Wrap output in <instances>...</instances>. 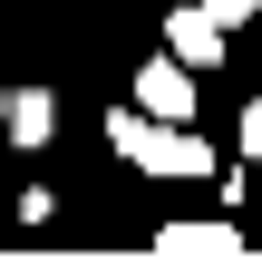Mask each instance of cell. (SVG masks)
<instances>
[{"mask_svg":"<svg viewBox=\"0 0 262 262\" xmlns=\"http://www.w3.org/2000/svg\"><path fill=\"white\" fill-rule=\"evenodd\" d=\"M224 39H233V29H224L204 0H175V10H165V58H185V68H214V58H224Z\"/></svg>","mask_w":262,"mask_h":262,"instance_id":"2","label":"cell"},{"mask_svg":"<svg viewBox=\"0 0 262 262\" xmlns=\"http://www.w3.org/2000/svg\"><path fill=\"white\" fill-rule=\"evenodd\" d=\"M136 107H146V117H175V126H194V68H185V58H156V68H136Z\"/></svg>","mask_w":262,"mask_h":262,"instance_id":"3","label":"cell"},{"mask_svg":"<svg viewBox=\"0 0 262 262\" xmlns=\"http://www.w3.org/2000/svg\"><path fill=\"white\" fill-rule=\"evenodd\" d=\"M0 97H10V88H0Z\"/></svg>","mask_w":262,"mask_h":262,"instance_id":"8","label":"cell"},{"mask_svg":"<svg viewBox=\"0 0 262 262\" xmlns=\"http://www.w3.org/2000/svg\"><path fill=\"white\" fill-rule=\"evenodd\" d=\"M156 253L165 262H224V253H243V233L214 224V214H204V224H156Z\"/></svg>","mask_w":262,"mask_h":262,"instance_id":"4","label":"cell"},{"mask_svg":"<svg viewBox=\"0 0 262 262\" xmlns=\"http://www.w3.org/2000/svg\"><path fill=\"white\" fill-rule=\"evenodd\" d=\"M204 10H214V19H224V29H243V19H253L262 0H204Z\"/></svg>","mask_w":262,"mask_h":262,"instance_id":"7","label":"cell"},{"mask_svg":"<svg viewBox=\"0 0 262 262\" xmlns=\"http://www.w3.org/2000/svg\"><path fill=\"white\" fill-rule=\"evenodd\" d=\"M0 126H10V146H49L58 136V97L49 88H19V97H0Z\"/></svg>","mask_w":262,"mask_h":262,"instance_id":"5","label":"cell"},{"mask_svg":"<svg viewBox=\"0 0 262 262\" xmlns=\"http://www.w3.org/2000/svg\"><path fill=\"white\" fill-rule=\"evenodd\" d=\"M107 146L126 165H146V175H214V146L194 126H175V117H146V107H117L107 117Z\"/></svg>","mask_w":262,"mask_h":262,"instance_id":"1","label":"cell"},{"mask_svg":"<svg viewBox=\"0 0 262 262\" xmlns=\"http://www.w3.org/2000/svg\"><path fill=\"white\" fill-rule=\"evenodd\" d=\"M243 156L262 165V97H243Z\"/></svg>","mask_w":262,"mask_h":262,"instance_id":"6","label":"cell"}]
</instances>
